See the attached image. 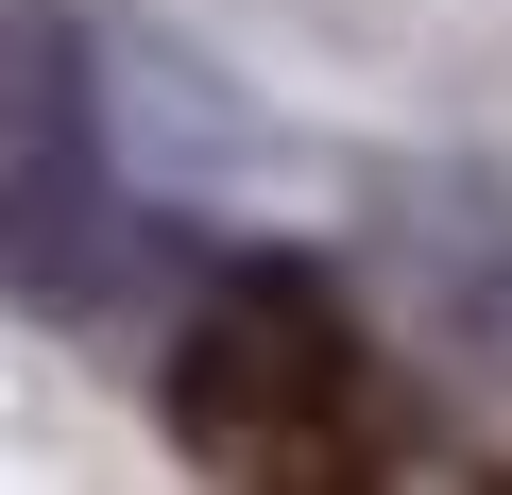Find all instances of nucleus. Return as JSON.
Masks as SVG:
<instances>
[{
	"instance_id": "f257e3e1",
	"label": "nucleus",
	"mask_w": 512,
	"mask_h": 495,
	"mask_svg": "<svg viewBox=\"0 0 512 495\" xmlns=\"http://www.w3.org/2000/svg\"><path fill=\"white\" fill-rule=\"evenodd\" d=\"M376 359L342 325V291L308 257H222L171 325V444L239 461V478H342L376 461Z\"/></svg>"
},
{
	"instance_id": "f03ea898",
	"label": "nucleus",
	"mask_w": 512,
	"mask_h": 495,
	"mask_svg": "<svg viewBox=\"0 0 512 495\" xmlns=\"http://www.w3.org/2000/svg\"><path fill=\"white\" fill-rule=\"evenodd\" d=\"M0 274H35V291L120 274V154H103V69L69 18L0 35Z\"/></svg>"
}]
</instances>
